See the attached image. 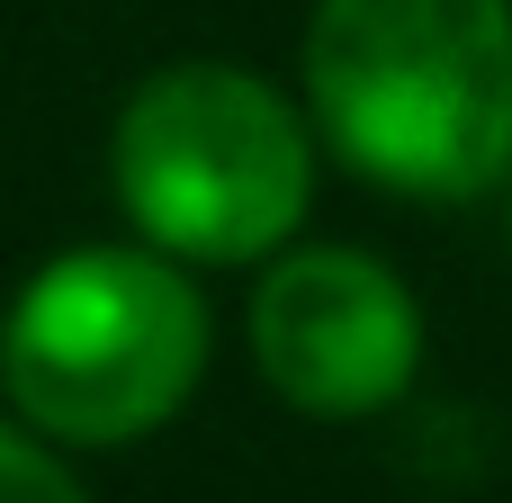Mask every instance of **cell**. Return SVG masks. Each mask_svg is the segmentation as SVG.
I'll return each mask as SVG.
<instances>
[{
	"label": "cell",
	"instance_id": "5",
	"mask_svg": "<svg viewBox=\"0 0 512 503\" xmlns=\"http://www.w3.org/2000/svg\"><path fill=\"white\" fill-rule=\"evenodd\" d=\"M0 503H90V495L72 486V468L54 459V441H45V432L0 423Z\"/></svg>",
	"mask_w": 512,
	"mask_h": 503
},
{
	"label": "cell",
	"instance_id": "4",
	"mask_svg": "<svg viewBox=\"0 0 512 503\" xmlns=\"http://www.w3.org/2000/svg\"><path fill=\"white\" fill-rule=\"evenodd\" d=\"M252 360L261 378L315 414V423H360L387 414L414 369H423V306L405 279L351 243H315L261 270L252 288Z\"/></svg>",
	"mask_w": 512,
	"mask_h": 503
},
{
	"label": "cell",
	"instance_id": "3",
	"mask_svg": "<svg viewBox=\"0 0 512 503\" xmlns=\"http://www.w3.org/2000/svg\"><path fill=\"white\" fill-rule=\"evenodd\" d=\"M108 180L153 252L261 261L315 207V135L243 63H162L117 108Z\"/></svg>",
	"mask_w": 512,
	"mask_h": 503
},
{
	"label": "cell",
	"instance_id": "1",
	"mask_svg": "<svg viewBox=\"0 0 512 503\" xmlns=\"http://www.w3.org/2000/svg\"><path fill=\"white\" fill-rule=\"evenodd\" d=\"M324 144L396 198H486L512 171V0H315Z\"/></svg>",
	"mask_w": 512,
	"mask_h": 503
},
{
	"label": "cell",
	"instance_id": "2",
	"mask_svg": "<svg viewBox=\"0 0 512 503\" xmlns=\"http://www.w3.org/2000/svg\"><path fill=\"white\" fill-rule=\"evenodd\" d=\"M207 378V297L171 252L81 243L45 261L0 315V387L27 432L63 450H126L162 432Z\"/></svg>",
	"mask_w": 512,
	"mask_h": 503
}]
</instances>
